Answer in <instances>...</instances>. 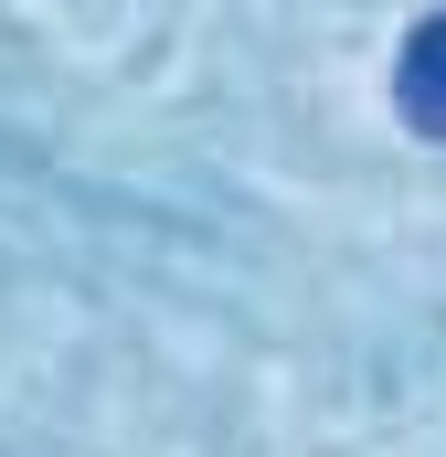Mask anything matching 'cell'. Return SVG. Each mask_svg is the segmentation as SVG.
<instances>
[{
	"label": "cell",
	"instance_id": "6da1fadb",
	"mask_svg": "<svg viewBox=\"0 0 446 457\" xmlns=\"http://www.w3.org/2000/svg\"><path fill=\"white\" fill-rule=\"evenodd\" d=\"M393 96H404V117L415 128H446V11L404 43V75H393Z\"/></svg>",
	"mask_w": 446,
	"mask_h": 457
}]
</instances>
